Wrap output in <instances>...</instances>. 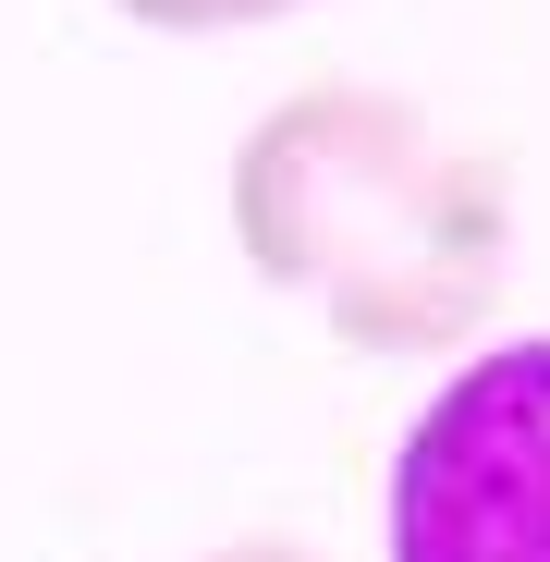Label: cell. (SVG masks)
<instances>
[{
  "instance_id": "cell-2",
  "label": "cell",
  "mask_w": 550,
  "mask_h": 562,
  "mask_svg": "<svg viewBox=\"0 0 550 562\" xmlns=\"http://www.w3.org/2000/svg\"><path fill=\"white\" fill-rule=\"evenodd\" d=\"M380 538L392 562H550V330L465 355L416 404Z\"/></svg>"
},
{
  "instance_id": "cell-4",
  "label": "cell",
  "mask_w": 550,
  "mask_h": 562,
  "mask_svg": "<svg viewBox=\"0 0 550 562\" xmlns=\"http://www.w3.org/2000/svg\"><path fill=\"white\" fill-rule=\"evenodd\" d=\"M197 562H330V550H306V538H269V526H257V538H221V550H197Z\"/></svg>"
},
{
  "instance_id": "cell-3",
  "label": "cell",
  "mask_w": 550,
  "mask_h": 562,
  "mask_svg": "<svg viewBox=\"0 0 550 562\" xmlns=\"http://www.w3.org/2000/svg\"><path fill=\"white\" fill-rule=\"evenodd\" d=\"M123 25H159V37H245V25H294L318 0H111Z\"/></svg>"
},
{
  "instance_id": "cell-1",
  "label": "cell",
  "mask_w": 550,
  "mask_h": 562,
  "mask_svg": "<svg viewBox=\"0 0 550 562\" xmlns=\"http://www.w3.org/2000/svg\"><path fill=\"white\" fill-rule=\"evenodd\" d=\"M233 245L343 355H465L514 269V159L404 86L306 74L233 135Z\"/></svg>"
}]
</instances>
